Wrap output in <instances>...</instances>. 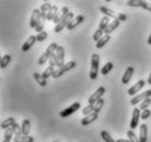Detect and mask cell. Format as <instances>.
Returning <instances> with one entry per match:
<instances>
[{"mask_svg": "<svg viewBox=\"0 0 151 142\" xmlns=\"http://www.w3.org/2000/svg\"><path fill=\"white\" fill-rule=\"evenodd\" d=\"M99 69H100V55L99 54H92L91 58V68H90V74L89 76L92 81H94L98 77Z\"/></svg>", "mask_w": 151, "mask_h": 142, "instance_id": "obj_1", "label": "cell"}, {"mask_svg": "<svg viewBox=\"0 0 151 142\" xmlns=\"http://www.w3.org/2000/svg\"><path fill=\"white\" fill-rule=\"evenodd\" d=\"M76 65H77V63H76L75 61H70V62H68V63H66V64L63 65L61 67L55 69V72H54V74H53V77L54 78H58V77L63 76L66 72H68V71H70V69H72V68H75Z\"/></svg>", "mask_w": 151, "mask_h": 142, "instance_id": "obj_2", "label": "cell"}, {"mask_svg": "<svg viewBox=\"0 0 151 142\" xmlns=\"http://www.w3.org/2000/svg\"><path fill=\"white\" fill-rule=\"evenodd\" d=\"M73 17H75V15H73V12H69L67 15H65L64 18L61 19V21L58 24H56V27H55V29H54V31L56 32V33H59L64 28H67V25L69 24V22L71 21L72 19H73Z\"/></svg>", "mask_w": 151, "mask_h": 142, "instance_id": "obj_3", "label": "cell"}, {"mask_svg": "<svg viewBox=\"0 0 151 142\" xmlns=\"http://www.w3.org/2000/svg\"><path fill=\"white\" fill-rule=\"evenodd\" d=\"M105 94V88L101 86V87H99L96 90H95L90 97H89V99H88V105H94L98 100H100L102 98V96Z\"/></svg>", "mask_w": 151, "mask_h": 142, "instance_id": "obj_4", "label": "cell"}, {"mask_svg": "<svg viewBox=\"0 0 151 142\" xmlns=\"http://www.w3.org/2000/svg\"><path fill=\"white\" fill-rule=\"evenodd\" d=\"M141 117V112H140L139 108H134L132 110V120H130V130H135L138 127V123H139V118Z\"/></svg>", "mask_w": 151, "mask_h": 142, "instance_id": "obj_5", "label": "cell"}, {"mask_svg": "<svg viewBox=\"0 0 151 142\" xmlns=\"http://www.w3.org/2000/svg\"><path fill=\"white\" fill-rule=\"evenodd\" d=\"M148 98H151V89L146 90V92H141V94H139V95H136V96L130 100V104H132V106H136V105L139 104L141 100L144 101V100L148 99Z\"/></svg>", "mask_w": 151, "mask_h": 142, "instance_id": "obj_6", "label": "cell"}, {"mask_svg": "<svg viewBox=\"0 0 151 142\" xmlns=\"http://www.w3.org/2000/svg\"><path fill=\"white\" fill-rule=\"evenodd\" d=\"M80 103H75V104H72L71 106H69V107H67L66 109H64L63 111L59 112V116H60L61 118H67V117H69V116L71 115V114H73V112H76L78 109H80Z\"/></svg>", "mask_w": 151, "mask_h": 142, "instance_id": "obj_7", "label": "cell"}, {"mask_svg": "<svg viewBox=\"0 0 151 142\" xmlns=\"http://www.w3.org/2000/svg\"><path fill=\"white\" fill-rule=\"evenodd\" d=\"M145 85H146V82H145L144 79H140V81H138L136 84L132 85V87L128 89V94L130 95V96L136 95L137 92H139L140 90H141V88H144Z\"/></svg>", "mask_w": 151, "mask_h": 142, "instance_id": "obj_8", "label": "cell"}, {"mask_svg": "<svg viewBox=\"0 0 151 142\" xmlns=\"http://www.w3.org/2000/svg\"><path fill=\"white\" fill-rule=\"evenodd\" d=\"M41 9H34L33 12H32V15H31V19H30V27L32 29H35L36 27V23H37L40 17H41Z\"/></svg>", "mask_w": 151, "mask_h": 142, "instance_id": "obj_9", "label": "cell"}, {"mask_svg": "<svg viewBox=\"0 0 151 142\" xmlns=\"http://www.w3.org/2000/svg\"><path fill=\"white\" fill-rule=\"evenodd\" d=\"M134 71H135V69H134L132 66H128V67L126 68L124 75H123V77H122V83H123V84L126 85L130 82L132 75H134Z\"/></svg>", "mask_w": 151, "mask_h": 142, "instance_id": "obj_10", "label": "cell"}, {"mask_svg": "<svg viewBox=\"0 0 151 142\" xmlns=\"http://www.w3.org/2000/svg\"><path fill=\"white\" fill-rule=\"evenodd\" d=\"M98 118H99V114L93 112V114H91V115H89V116H86L84 118H82L81 125H82V126H89V125H91L92 122L96 121Z\"/></svg>", "mask_w": 151, "mask_h": 142, "instance_id": "obj_11", "label": "cell"}, {"mask_svg": "<svg viewBox=\"0 0 151 142\" xmlns=\"http://www.w3.org/2000/svg\"><path fill=\"white\" fill-rule=\"evenodd\" d=\"M84 21V17L83 15H78V17H76L75 19H72L70 22H69V24L67 25V29L68 30H73L75 28H77L79 24H81V23Z\"/></svg>", "mask_w": 151, "mask_h": 142, "instance_id": "obj_12", "label": "cell"}, {"mask_svg": "<svg viewBox=\"0 0 151 142\" xmlns=\"http://www.w3.org/2000/svg\"><path fill=\"white\" fill-rule=\"evenodd\" d=\"M57 58H58V68L61 67L63 65H65V49L63 46H58L56 52Z\"/></svg>", "mask_w": 151, "mask_h": 142, "instance_id": "obj_13", "label": "cell"}, {"mask_svg": "<svg viewBox=\"0 0 151 142\" xmlns=\"http://www.w3.org/2000/svg\"><path fill=\"white\" fill-rule=\"evenodd\" d=\"M36 41H37V40H36V36H35V35H31V36H29V39H27V41H25V43L23 44L22 50L24 51V52L29 51L32 46L34 45V43L36 42Z\"/></svg>", "mask_w": 151, "mask_h": 142, "instance_id": "obj_14", "label": "cell"}, {"mask_svg": "<svg viewBox=\"0 0 151 142\" xmlns=\"http://www.w3.org/2000/svg\"><path fill=\"white\" fill-rule=\"evenodd\" d=\"M119 24H121V21L118 19H114V21H112V22L109 24V27L106 28L105 31H104V33L105 34H109L110 35L113 31H115V29H117V28L119 27Z\"/></svg>", "mask_w": 151, "mask_h": 142, "instance_id": "obj_15", "label": "cell"}, {"mask_svg": "<svg viewBox=\"0 0 151 142\" xmlns=\"http://www.w3.org/2000/svg\"><path fill=\"white\" fill-rule=\"evenodd\" d=\"M140 142H147L148 140V127L146 123H142L140 126V135H139Z\"/></svg>", "mask_w": 151, "mask_h": 142, "instance_id": "obj_16", "label": "cell"}, {"mask_svg": "<svg viewBox=\"0 0 151 142\" xmlns=\"http://www.w3.org/2000/svg\"><path fill=\"white\" fill-rule=\"evenodd\" d=\"M100 11L102 12L104 17H107V18H114V19H117V17L115 15V12L113 10H111L109 8L104 7V6H101L100 7Z\"/></svg>", "mask_w": 151, "mask_h": 142, "instance_id": "obj_17", "label": "cell"}, {"mask_svg": "<svg viewBox=\"0 0 151 142\" xmlns=\"http://www.w3.org/2000/svg\"><path fill=\"white\" fill-rule=\"evenodd\" d=\"M22 135H29L31 130V121L29 119H24L22 122Z\"/></svg>", "mask_w": 151, "mask_h": 142, "instance_id": "obj_18", "label": "cell"}, {"mask_svg": "<svg viewBox=\"0 0 151 142\" xmlns=\"http://www.w3.org/2000/svg\"><path fill=\"white\" fill-rule=\"evenodd\" d=\"M110 40H111V35L105 34L104 36H102V39H100L98 42H96L95 47H96V49H102V47H104V45H105Z\"/></svg>", "mask_w": 151, "mask_h": 142, "instance_id": "obj_19", "label": "cell"}, {"mask_svg": "<svg viewBox=\"0 0 151 142\" xmlns=\"http://www.w3.org/2000/svg\"><path fill=\"white\" fill-rule=\"evenodd\" d=\"M15 123L14 121V118H12V117H10V118H8V119L4 120L2 122H1V129H4V130H7V129H9V128H11L13 125Z\"/></svg>", "mask_w": 151, "mask_h": 142, "instance_id": "obj_20", "label": "cell"}, {"mask_svg": "<svg viewBox=\"0 0 151 142\" xmlns=\"http://www.w3.org/2000/svg\"><path fill=\"white\" fill-rule=\"evenodd\" d=\"M50 56H52V54H50L48 51L46 50L45 52H44V53H43L41 56H40V58H38V65H44L46 62L49 61Z\"/></svg>", "mask_w": 151, "mask_h": 142, "instance_id": "obj_21", "label": "cell"}, {"mask_svg": "<svg viewBox=\"0 0 151 142\" xmlns=\"http://www.w3.org/2000/svg\"><path fill=\"white\" fill-rule=\"evenodd\" d=\"M33 77H34V79L36 81V83H38L42 87H45L46 85H47V82H46V79L43 77V75H42V74L34 73V74H33Z\"/></svg>", "mask_w": 151, "mask_h": 142, "instance_id": "obj_22", "label": "cell"}, {"mask_svg": "<svg viewBox=\"0 0 151 142\" xmlns=\"http://www.w3.org/2000/svg\"><path fill=\"white\" fill-rule=\"evenodd\" d=\"M14 142H34V138L31 135H20L13 138Z\"/></svg>", "mask_w": 151, "mask_h": 142, "instance_id": "obj_23", "label": "cell"}, {"mask_svg": "<svg viewBox=\"0 0 151 142\" xmlns=\"http://www.w3.org/2000/svg\"><path fill=\"white\" fill-rule=\"evenodd\" d=\"M113 67H114L113 63H112V62H107V63H105V65L101 68V74H102V75H107V74L113 69Z\"/></svg>", "mask_w": 151, "mask_h": 142, "instance_id": "obj_24", "label": "cell"}, {"mask_svg": "<svg viewBox=\"0 0 151 142\" xmlns=\"http://www.w3.org/2000/svg\"><path fill=\"white\" fill-rule=\"evenodd\" d=\"M10 62H11V55L6 54V55L2 56L1 61H0V67H1V68L7 67V65H9V63H10Z\"/></svg>", "mask_w": 151, "mask_h": 142, "instance_id": "obj_25", "label": "cell"}, {"mask_svg": "<svg viewBox=\"0 0 151 142\" xmlns=\"http://www.w3.org/2000/svg\"><path fill=\"white\" fill-rule=\"evenodd\" d=\"M110 18H107V17H103L101 21H100V24H99V29H101V30L105 31V29L109 27V24H110Z\"/></svg>", "mask_w": 151, "mask_h": 142, "instance_id": "obj_26", "label": "cell"}, {"mask_svg": "<svg viewBox=\"0 0 151 142\" xmlns=\"http://www.w3.org/2000/svg\"><path fill=\"white\" fill-rule=\"evenodd\" d=\"M58 13V7L57 6H53V8L47 12V20H54V18L56 17V15Z\"/></svg>", "mask_w": 151, "mask_h": 142, "instance_id": "obj_27", "label": "cell"}, {"mask_svg": "<svg viewBox=\"0 0 151 142\" xmlns=\"http://www.w3.org/2000/svg\"><path fill=\"white\" fill-rule=\"evenodd\" d=\"M54 72H55V69H54L53 66H48V67H47V68H46L45 71L42 73V75H43V77H44L45 79H47L48 77L53 76Z\"/></svg>", "mask_w": 151, "mask_h": 142, "instance_id": "obj_28", "label": "cell"}, {"mask_svg": "<svg viewBox=\"0 0 151 142\" xmlns=\"http://www.w3.org/2000/svg\"><path fill=\"white\" fill-rule=\"evenodd\" d=\"M101 137H102V139L105 142H116L113 138H112V137H111L110 133H109V132H107L106 130H102V131H101Z\"/></svg>", "mask_w": 151, "mask_h": 142, "instance_id": "obj_29", "label": "cell"}, {"mask_svg": "<svg viewBox=\"0 0 151 142\" xmlns=\"http://www.w3.org/2000/svg\"><path fill=\"white\" fill-rule=\"evenodd\" d=\"M93 112H94V105H88L87 107H84L82 109V114L84 116H89Z\"/></svg>", "mask_w": 151, "mask_h": 142, "instance_id": "obj_30", "label": "cell"}, {"mask_svg": "<svg viewBox=\"0 0 151 142\" xmlns=\"http://www.w3.org/2000/svg\"><path fill=\"white\" fill-rule=\"evenodd\" d=\"M127 135H128V139L130 142H140V140L137 138V135L135 133V131L134 130L127 131Z\"/></svg>", "mask_w": 151, "mask_h": 142, "instance_id": "obj_31", "label": "cell"}, {"mask_svg": "<svg viewBox=\"0 0 151 142\" xmlns=\"http://www.w3.org/2000/svg\"><path fill=\"white\" fill-rule=\"evenodd\" d=\"M12 129H13V132H14L15 137H20V135H22V127L19 126V123L15 122L13 126H12Z\"/></svg>", "mask_w": 151, "mask_h": 142, "instance_id": "obj_32", "label": "cell"}, {"mask_svg": "<svg viewBox=\"0 0 151 142\" xmlns=\"http://www.w3.org/2000/svg\"><path fill=\"white\" fill-rule=\"evenodd\" d=\"M104 106V99H101L98 100L96 103L94 104V112L95 114H99V112L101 111V109H102V107Z\"/></svg>", "mask_w": 151, "mask_h": 142, "instance_id": "obj_33", "label": "cell"}, {"mask_svg": "<svg viewBox=\"0 0 151 142\" xmlns=\"http://www.w3.org/2000/svg\"><path fill=\"white\" fill-rule=\"evenodd\" d=\"M14 135V132H13V129L11 128H9L7 130H4V139L6 140H9V141H11L12 140V135Z\"/></svg>", "mask_w": 151, "mask_h": 142, "instance_id": "obj_34", "label": "cell"}, {"mask_svg": "<svg viewBox=\"0 0 151 142\" xmlns=\"http://www.w3.org/2000/svg\"><path fill=\"white\" fill-rule=\"evenodd\" d=\"M43 28H44V21L42 20V13H41V17H40L37 23H36V27H35V31L38 32V33H41V32H43Z\"/></svg>", "mask_w": 151, "mask_h": 142, "instance_id": "obj_35", "label": "cell"}, {"mask_svg": "<svg viewBox=\"0 0 151 142\" xmlns=\"http://www.w3.org/2000/svg\"><path fill=\"white\" fill-rule=\"evenodd\" d=\"M47 36H48L47 32H46V31H43V32H41V33H38V34L36 35V40H37V42H43V41H45L46 39H47Z\"/></svg>", "mask_w": 151, "mask_h": 142, "instance_id": "obj_36", "label": "cell"}, {"mask_svg": "<svg viewBox=\"0 0 151 142\" xmlns=\"http://www.w3.org/2000/svg\"><path fill=\"white\" fill-rule=\"evenodd\" d=\"M104 33V31L101 30V29H98V30L94 32V34H93V40H94L95 42H98L100 39H102V35Z\"/></svg>", "mask_w": 151, "mask_h": 142, "instance_id": "obj_37", "label": "cell"}, {"mask_svg": "<svg viewBox=\"0 0 151 142\" xmlns=\"http://www.w3.org/2000/svg\"><path fill=\"white\" fill-rule=\"evenodd\" d=\"M150 104H151V98H148V99L144 100V101H141V104H140V108H139V109L146 110V109H148V107L150 106Z\"/></svg>", "mask_w": 151, "mask_h": 142, "instance_id": "obj_38", "label": "cell"}, {"mask_svg": "<svg viewBox=\"0 0 151 142\" xmlns=\"http://www.w3.org/2000/svg\"><path fill=\"white\" fill-rule=\"evenodd\" d=\"M52 8H53V6L49 4V2H44V4L41 6V11L42 12H46V13H47V12H48Z\"/></svg>", "mask_w": 151, "mask_h": 142, "instance_id": "obj_39", "label": "cell"}, {"mask_svg": "<svg viewBox=\"0 0 151 142\" xmlns=\"http://www.w3.org/2000/svg\"><path fill=\"white\" fill-rule=\"evenodd\" d=\"M150 116H151V111H150V109H146V110H142L141 111V119L142 120H147L148 118H150Z\"/></svg>", "mask_w": 151, "mask_h": 142, "instance_id": "obj_40", "label": "cell"}, {"mask_svg": "<svg viewBox=\"0 0 151 142\" xmlns=\"http://www.w3.org/2000/svg\"><path fill=\"white\" fill-rule=\"evenodd\" d=\"M141 8H144L146 10L151 12V4L147 2V1H144V0H141Z\"/></svg>", "mask_w": 151, "mask_h": 142, "instance_id": "obj_41", "label": "cell"}, {"mask_svg": "<svg viewBox=\"0 0 151 142\" xmlns=\"http://www.w3.org/2000/svg\"><path fill=\"white\" fill-rule=\"evenodd\" d=\"M117 19L119 20L121 22H124V21H126V20H127V15L121 12V13H118V15H117Z\"/></svg>", "mask_w": 151, "mask_h": 142, "instance_id": "obj_42", "label": "cell"}, {"mask_svg": "<svg viewBox=\"0 0 151 142\" xmlns=\"http://www.w3.org/2000/svg\"><path fill=\"white\" fill-rule=\"evenodd\" d=\"M116 142H130L129 140H125V139H118Z\"/></svg>", "mask_w": 151, "mask_h": 142, "instance_id": "obj_43", "label": "cell"}, {"mask_svg": "<svg viewBox=\"0 0 151 142\" xmlns=\"http://www.w3.org/2000/svg\"><path fill=\"white\" fill-rule=\"evenodd\" d=\"M147 84L151 85V73H150V75H149V77H148V81H147Z\"/></svg>", "mask_w": 151, "mask_h": 142, "instance_id": "obj_44", "label": "cell"}, {"mask_svg": "<svg viewBox=\"0 0 151 142\" xmlns=\"http://www.w3.org/2000/svg\"><path fill=\"white\" fill-rule=\"evenodd\" d=\"M148 44L151 45V33H150V35H149V38H148Z\"/></svg>", "mask_w": 151, "mask_h": 142, "instance_id": "obj_45", "label": "cell"}, {"mask_svg": "<svg viewBox=\"0 0 151 142\" xmlns=\"http://www.w3.org/2000/svg\"><path fill=\"white\" fill-rule=\"evenodd\" d=\"M2 142H10V141H9V140H6V139H4V140H2Z\"/></svg>", "mask_w": 151, "mask_h": 142, "instance_id": "obj_46", "label": "cell"}, {"mask_svg": "<svg viewBox=\"0 0 151 142\" xmlns=\"http://www.w3.org/2000/svg\"><path fill=\"white\" fill-rule=\"evenodd\" d=\"M53 142H57V141H53Z\"/></svg>", "mask_w": 151, "mask_h": 142, "instance_id": "obj_47", "label": "cell"}]
</instances>
